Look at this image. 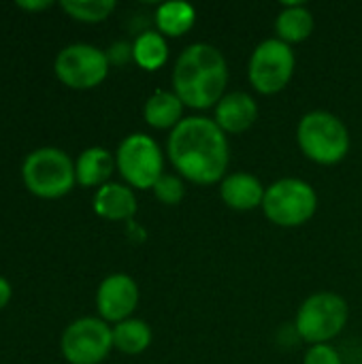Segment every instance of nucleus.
Wrapping results in <instances>:
<instances>
[{
	"label": "nucleus",
	"mask_w": 362,
	"mask_h": 364,
	"mask_svg": "<svg viewBox=\"0 0 362 364\" xmlns=\"http://www.w3.org/2000/svg\"><path fill=\"white\" fill-rule=\"evenodd\" d=\"M166 154L175 171L198 186L222 183L230 160L226 132L215 119L201 115L183 117L179 126L171 130Z\"/></svg>",
	"instance_id": "nucleus-1"
},
{
	"label": "nucleus",
	"mask_w": 362,
	"mask_h": 364,
	"mask_svg": "<svg viewBox=\"0 0 362 364\" xmlns=\"http://www.w3.org/2000/svg\"><path fill=\"white\" fill-rule=\"evenodd\" d=\"M228 66L224 53L209 43L186 47L173 68V92L192 109H209L226 94Z\"/></svg>",
	"instance_id": "nucleus-2"
},
{
	"label": "nucleus",
	"mask_w": 362,
	"mask_h": 364,
	"mask_svg": "<svg viewBox=\"0 0 362 364\" xmlns=\"http://www.w3.org/2000/svg\"><path fill=\"white\" fill-rule=\"evenodd\" d=\"M301 151L324 166L341 162L350 151V132L346 124L329 111H312L303 115L297 128Z\"/></svg>",
	"instance_id": "nucleus-3"
},
{
	"label": "nucleus",
	"mask_w": 362,
	"mask_h": 364,
	"mask_svg": "<svg viewBox=\"0 0 362 364\" xmlns=\"http://www.w3.org/2000/svg\"><path fill=\"white\" fill-rule=\"evenodd\" d=\"M26 188L43 198H58L73 190L77 175L66 151L58 147H38L30 151L21 164Z\"/></svg>",
	"instance_id": "nucleus-4"
},
{
	"label": "nucleus",
	"mask_w": 362,
	"mask_h": 364,
	"mask_svg": "<svg viewBox=\"0 0 362 364\" xmlns=\"http://www.w3.org/2000/svg\"><path fill=\"white\" fill-rule=\"evenodd\" d=\"M316 209H318V194L303 179L286 177L271 183L265 190L262 211L277 226L284 228L303 226L314 218Z\"/></svg>",
	"instance_id": "nucleus-5"
},
{
	"label": "nucleus",
	"mask_w": 362,
	"mask_h": 364,
	"mask_svg": "<svg viewBox=\"0 0 362 364\" xmlns=\"http://www.w3.org/2000/svg\"><path fill=\"white\" fill-rule=\"evenodd\" d=\"M348 322V303L335 292L312 294L297 314L294 328L299 337L312 346L329 343L335 339Z\"/></svg>",
	"instance_id": "nucleus-6"
},
{
	"label": "nucleus",
	"mask_w": 362,
	"mask_h": 364,
	"mask_svg": "<svg viewBox=\"0 0 362 364\" xmlns=\"http://www.w3.org/2000/svg\"><path fill=\"white\" fill-rule=\"evenodd\" d=\"M115 164L122 177L128 181V186L139 188V190L154 188L156 181L164 175L162 151L158 143L143 132L128 134L119 143L115 151Z\"/></svg>",
	"instance_id": "nucleus-7"
},
{
	"label": "nucleus",
	"mask_w": 362,
	"mask_h": 364,
	"mask_svg": "<svg viewBox=\"0 0 362 364\" xmlns=\"http://www.w3.org/2000/svg\"><path fill=\"white\" fill-rule=\"evenodd\" d=\"M294 66L297 60L290 45L280 38H267L254 49L250 58V83L260 94H277L290 83Z\"/></svg>",
	"instance_id": "nucleus-8"
},
{
	"label": "nucleus",
	"mask_w": 362,
	"mask_h": 364,
	"mask_svg": "<svg viewBox=\"0 0 362 364\" xmlns=\"http://www.w3.org/2000/svg\"><path fill=\"white\" fill-rule=\"evenodd\" d=\"M60 348L70 364L102 363L113 348V328L102 318H79L66 326Z\"/></svg>",
	"instance_id": "nucleus-9"
},
{
	"label": "nucleus",
	"mask_w": 362,
	"mask_h": 364,
	"mask_svg": "<svg viewBox=\"0 0 362 364\" xmlns=\"http://www.w3.org/2000/svg\"><path fill=\"white\" fill-rule=\"evenodd\" d=\"M53 70L64 85L90 90L105 81L109 73V58L102 49L90 43H73L55 55Z\"/></svg>",
	"instance_id": "nucleus-10"
},
{
	"label": "nucleus",
	"mask_w": 362,
	"mask_h": 364,
	"mask_svg": "<svg viewBox=\"0 0 362 364\" xmlns=\"http://www.w3.org/2000/svg\"><path fill=\"white\" fill-rule=\"evenodd\" d=\"M139 305V286L130 275L113 273L105 277L96 292V307L105 322H124Z\"/></svg>",
	"instance_id": "nucleus-11"
},
{
	"label": "nucleus",
	"mask_w": 362,
	"mask_h": 364,
	"mask_svg": "<svg viewBox=\"0 0 362 364\" xmlns=\"http://www.w3.org/2000/svg\"><path fill=\"white\" fill-rule=\"evenodd\" d=\"M258 119V105L247 92H230L215 105V124L228 134H241Z\"/></svg>",
	"instance_id": "nucleus-12"
},
{
	"label": "nucleus",
	"mask_w": 362,
	"mask_h": 364,
	"mask_svg": "<svg viewBox=\"0 0 362 364\" xmlns=\"http://www.w3.org/2000/svg\"><path fill=\"white\" fill-rule=\"evenodd\" d=\"M265 190L267 188L260 183V179L250 173L226 175L220 183L222 200L235 211H252L256 207H262Z\"/></svg>",
	"instance_id": "nucleus-13"
},
{
	"label": "nucleus",
	"mask_w": 362,
	"mask_h": 364,
	"mask_svg": "<svg viewBox=\"0 0 362 364\" xmlns=\"http://www.w3.org/2000/svg\"><path fill=\"white\" fill-rule=\"evenodd\" d=\"M94 211L105 220H130L137 213V198L128 186L107 181L94 194Z\"/></svg>",
	"instance_id": "nucleus-14"
},
{
	"label": "nucleus",
	"mask_w": 362,
	"mask_h": 364,
	"mask_svg": "<svg viewBox=\"0 0 362 364\" xmlns=\"http://www.w3.org/2000/svg\"><path fill=\"white\" fill-rule=\"evenodd\" d=\"M115 158L109 149L105 147H87L85 151L79 154L77 162H75V175L77 181L85 188L92 186H105L107 179L111 177L113 168H115Z\"/></svg>",
	"instance_id": "nucleus-15"
},
{
	"label": "nucleus",
	"mask_w": 362,
	"mask_h": 364,
	"mask_svg": "<svg viewBox=\"0 0 362 364\" xmlns=\"http://www.w3.org/2000/svg\"><path fill=\"white\" fill-rule=\"evenodd\" d=\"M183 107L186 105L177 98L175 92L158 90L147 98V102L143 107V117L151 128H158V130L171 128L173 130L183 119Z\"/></svg>",
	"instance_id": "nucleus-16"
},
{
	"label": "nucleus",
	"mask_w": 362,
	"mask_h": 364,
	"mask_svg": "<svg viewBox=\"0 0 362 364\" xmlns=\"http://www.w3.org/2000/svg\"><path fill=\"white\" fill-rule=\"evenodd\" d=\"M275 30H277V38L288 45L303 43L314 32V15L303 2L286 4L277 15Z\"/></svg>",
	"instance_id": "nucleus-17"
},
{
	"label": "nucleus",
	"mask_w": 362,
	"mask_h": 364,
	"mask_svg": "<svg viewBox=\"0 0 362 364\" xmlns=\"http://www.w3.org/2000/svg\"><path fill=\"white\" fill-rule=\"evenodd\" d=\"M196 21V11L188 2L171 0L158 6L156 11V26L158 32L164 36H183L188 30H192Z\"/></svg>",
	"instance_id": "nucleus-18"
},
{
	"label": "nucleus",
	"mask_w": 362,
	"mask_h": 364,
	"mask_svg": "<svg viewBox=\"0 0 362 364\" xmlns=\"http://www.w3.org/2000/svg\"><path fill=\"white\" fill-rule=\"evenodd\" d=\"M132 60L145 70H158L169 60V45L156 30H145L132 43Z\"/></svg>",
	"instance_id": "nucleus-19"
},
{
	"label": "nucleus",
	"mask_w": 362,
	"mask_h": 364,
	"mask_svg": "<svg viewBox=\"0 0 362 364\" xmlns=\"http://www.w3.org/2000/svg\"><path fill=\"white\" fill-rule=\"evenodd\" d=\"M151 343V328L143 320H124L113 326V348L124 354H141Z\"/></svg>",
	"instance_id": "nucleus-20"
},
{
	"label": "nucleus",
	"mask_w": 362,
	"mask_h": 364,
	"mask_svg": "<svg viewBox=\"0 0 362 364\" xmlns=\"http://www.w3.org/2000/svg\"><path fill=\"white\" fill-rule=\"evenodd\" d=\"M62 9L79 21L94 23L107 19L113 13L115 0H62Z\"/></svg>",
	"instance_id": "nucleus-21"
},
{
	"label": "nucleus",
	"mask_w": 362,
	"mask_h": 364,
	"mask_svg": "<svg viewBox=\"0 0 362 364\" xmlns=\"http://www.w3.org/2000/svg\"><path fill=\"white\" fill-rule=\"evenodd\" d=\"M151 190L162 205H179L186 194L183 181L177 175H162Z\"/></svg>",
	"instance_id": "nucleus-22"
},
{
	"label": "nucleus",
	"mask_w": 362,
	"mask_h": 364,
	"mask_svg": "<svg viewBox=\"0 0 362 364\" xmlns=\"http://www.w3.org/2000/svg\"><path fill=\"white\" fill-rule=\"evenodd\" d=\"M303 364H344L339 352L329 346V343H320V346H312L303 358Z\"/></svg>",
	"instance_id": "nucleus-23"
},
{
	"label": "nucleus",
	"mask_w": 362,
	"mask_h": 364,
	"mask_svg": "<svg viewBox=\"0 0 362 364\" xmlns=\"http://www.w3.org/2000/svg\"><path fill=\"white\" fill-rule=\"evenodd\" d=\"M17 4L21 9H28V11H36V9H47L51 6V0H17Z\"/></svg>",
	"instance_id": "nucleus-24"
},
{
	"label": "nucleus",
	"mask_w": 362,
	"mask_h": 364,
	"mask_svg": "<svg viewBox=\"0 0 362 364\" xmlns=\"http://www.w3.org/2000/svg\"><path fill=\"white\" fill-rule=\"evenodd\" d=\"M11 294H13V290H11L9 279H4V277L0 275V309L11 301Z\"/></svg>",
	"instance_id": "nucleus-25"
}]
</instances>
